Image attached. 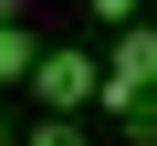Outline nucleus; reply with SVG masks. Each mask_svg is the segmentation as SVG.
<instances>
[{
    "label": "nucleus",
    "mask_w": 157,
    "mask_h": 146,
    "mask_svg": "<svg viewBox=\"0 0 157 146\" xmlns=\"http://www.w3.org/2000/svg\"><path fill=\"white\" fill-rule=\"evenodd\" d=\"M94 84H105V63H94V52H32V94H42V104L94 115Z\"/></svg>",
    "instance_id": "f257e3e1"
},
{
    "label": "nucleus",
    "mask_w": 157,
    "mask_h": 146,
    "mask_svg": "<svg viewBox=\"0 0 157 146\" xmlns=\"http://www.w3.org/2000/svg\"><path fill=\"white\" fill-rule=\"evenodd\" d=\"M105 73H115L126 94H147V84H157V21H136V11H126V21H115V63H105Z\"/></svg>",
    "instance_id": "f03ea898"
},
{
    "label": "nucleus",
    "mask_w": 157,
    "mask_h": 146,
    "mask_svg": "<svg viewBox=\"0 0 157 146\" xmlns=\"http://www.w3.org/2000/svg\"><path fill=\"white\" fill-rule=\"evenodd\" d=\"M32 52H42V42H32L21 21H0V84H32Z\"/></svg>",
    "instance_id": "7ed1b4c3"
},
{
    "label": "nucleus",
    "mask_w": 157,
    "mask_h": 146,
    "mask_svg": "<svg viewBox=\"0 0 157 146\" xmlns=\"http://www.w3.org/2000/svg\"><path fill=\"white\" fill-rule=\"evenodd\" d=\"M84 11H94V21H105V31H115V21H126V11H136V0H84Z\"/></svg>",
    "instance_id": "20e7f679"
},
{
    "label": "nucleus",
    "mask_w": 157,
    "mask_h": 146,
    "mask_svg": "<svg viewBox=\"0 0 157 146\" xmlns=\"http://www.w3.org/2000/svg\"><path fill=\"white\" fill-rule=\"evenodd\" d=\"M0 21H21V0H0Z\"/></svg>",
    "instance_id": "39448f33"
},
{
    "label": "nucleus",
    "mask_w": 157,
    "mask_h": 146,
    "mask_svg": "<svg viewBox=\"0 0 157 146\" xmlns=\"http://www.w3.org/2000/svg\"><path fill=\"white\" fill-rule=\"evenodd\" d=\"M0 136H11V115H0Z\"/></svg>",
    "instance_id": "423d86ee"
}]
</instances>
